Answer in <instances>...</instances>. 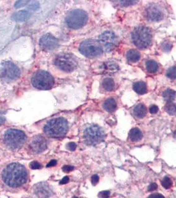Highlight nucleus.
Instances as JSON below:
<instances>
[{"label": "nucleus", "instance_id": "1", "mask_svg": "<svg viewBox=\"0 0 176 198\" xmlns=\"http://www.w3.org/2000/svg\"><path fill=\"white\" fill-rule=\"evenodd\" d=\"M3 180L9 187H17L25 184L27 180L26 168L19 163L13 162L5 168L2 174Z\"/></svg>", "mask_w": 176, "mask_h": 198}, {"label": "nucleus", "instance_id": "2", "mask_svg": "<svg viewBox=\"0 0 176 198\" xmlns=\"http://www.w3.org/2000/svg\"><path fill=\"white\" fill-rule=\"evenodd\" d=\"M68 130V122L62 118L52 119L48 121L44 127V131L46 135L52 138H59L64 136Z\"/></svg>", "mask_w": 176, "mask_h": 198}, {"label": "nucleus", "instance_id": "3", "mask_svg": "<svg viewBox=\"0 0 176 198\" xmlns=\"http://www.w3.org/2000/svg\"><path fill=\"white\" fill-rule=\"evenodd\" d=\"M131 38L136 47L141 49L147 48L152 44V34L149 28L140 26L134 29L131 34Z\"/></svg>", "mask_w": 176, "mask_h": 198}, {"label": "nucleus", "instance_id": "4", "mask_svg": "<svg viewBox=\"0 0 176 198\" xmlns=\"http://www.w3.org/2000/svg\"><path fill=\"white\" fill-rule=\"evenodd\" d=\"M3 140L6 145L9 148L11 149H16L25 144L27 137L23 131L11 129L5 133Z\"/></svg>", "mask_w": 176, "mask_h": 198}, {"label": "nucleus", "instance_id": "5", "mask_svg": "<svg viewBox=\"0 0 176 198\" xmlns=\"http://www.w3.org/2000/svg\"><path fill=\"white\" fill-rule=\"evenodd\" d=\"M105 139V132L96 124H92L86 128L84 131V140L87 145H94L102 142Z\"/></svg>", "mask_w": 176, "mask_h": 198}, {"label": "nucleus", "instance_id": "6", "mask_svg": "<svg viewBox=\"0 0 176 198\" xmlns=\"http://www.w3.org/2000/svg\"><path fill=\"white\" fill-rule=\"evenodd\" d=\"M87 15L82 9L72 10L67 15L66 23L72 29H78L84 27L87 21Z\"/></svg>", "mask_w": 176, "mask_h": 198}, {"label": "nucleus", "instance_id": "7", "mask_svg": "<svg viewBox=\"0 0 176 198\" xmlns=\"http://www.w3.org/2000/svg\"><path fill=\"white\" fill-rule=\"evenodd\" d=\"M54 79L51 74L45 71H38L32 77L33 86L40 90H48L54 85Z\"/></svg>", "mask_w": 176, "mask_h": 198}, {"label": "nucleus", "instance_id": "8", "mask_svg": "<svg viewBox=\"0 0 176 198\" xmlns=\"http://www.w3.org/2000/svg\"><path fill=\"white\" fill-rule=\"evenodd\" d=\"M55 66L66 72H71L77 67V61L75 56L70 54H60L55 59Z\"/></svg>", "mask_w": 176, "mask_h": 198}, {"label": "nucleus", "instance_id": "9", "mask_svg": "<svg viewBox=\"0 0 176 198\" xmlns=\"http://www.w3.org/2000/svg\"><path fill=\"white\" fill-rule=\"evenodd\" d=\"M80 52L87 58H94L102 54L103 49L98 41L88 39L82 42L80 46Z\"/></svg>", "mask_w": 176, "mask_h": 198}, {"label": "nucleus", "instance_id": "10", "mask_svg": "<svg viewBox=\"0 0 176 198\" xmlns=\"http://www.w3.org/2000/svg\"><path fill=\"white\" fill-rule=\"evenodd\" d=\"M21 71L15 64L11 61H4L0 67V75L4 80H15L20 76Z\"/></svg>", "mask_w": 176, "mask_h": 198}, {"label": "nucleus", "instance_id": "11", "mask_svg": "<svg viewBox=\"0 0 176 198\" xmlns=\"http://www.w3.org/2000/svg\"><path fill=\"white\" fill-rule=\"evenodd\" d=\"M98 41L103 50L109 52L116 46L117 37L114 32L110 31H107L100 34Z\"/></svg>", "mask_w": 176, "mask_h": 198}, {"label": "nucleus", "instance_id": "12", "mask_svg": "<svg viewBox=\"0 0 176 198\" xmlns=\"http://www.w3.org/2000/svg\"><path fill=\"white\" fill-rule=\"evenodd\" d=\"M145 15L150 21H159L164 17V11L159 4L151 3L146 9Z\"/></svg>", "mask_w": 176, "mask_h": 198}, {"label": "nucleus", "instance_id": "13", "mask_svg": "<svg viewBox=\"0 0 176 198\" xmlns=\"http://www.w3.org/2000/svg\"><path fill=\"white\" fill-rule=\"evenodd\" d=\"M39 45L44 50H53L58 46V41L52 34H46L41 38Z\"/></svg>", "mask_w": 176, "mask_h": 198}, {"label": "nucleus", "instance_id": "14", "mask_svg": "<svg viewBox=\"0 0 176 198\" xmlns=\"http://www.w3.org/2000/svg\"><path fill=\"white\" fill-rule=\"evenodd\" d=\"M48 143L43 136L38 135L33 139L31 142L30 148L34 153H40L46 149Z\"/></svg>", "mask_w": 176, "mask_h": 198}, {"label": "nucleus", "instance_id": "15", "mask_svg": "<svg viewBox=\"0 0 176 198\" xmlns=\"http://www.w3.org/2000/svg\"><path fill=\"white\" fill-rule=\"evenodd\" d=\"M34 192L38 198H48L52 195V190L46 182L38 183L34 187Z\"/></svg>", "mask_w": 176, "mask_h": 198}, {"label": "nucleus", "instance_id": "16", "mask_svg": "<svg viewBox=\"0 0 176 198\" xmlns=\"http://www.w3.org/2000/svg\"><path fill=\"white\" fill-rule=\"evenodd\" d=\"M31 17V14L27 11L22 10L13 15L12 19L17 22H24L28 20Z\"/></svg>", "mask_w": 176, "mask_h": 198}, {"label": "nucleus", "instance_id": "17", "mask_svg": "<svg viewBox=\"0 0 176 198\" xmlns=\"http://www.w3.org/2000/svg\"><path fill=\"white\" fill-rule=\"evenodd\" d=\"M103 108L105 110L109 112H114L117 108V102L113 98H109L104 102Z\"/></svg>", "mask_w": 176, "mask_h": 198}, {"label": "nucleus", "instance_id": "18", "mask_svg": "<svg viewBox=\"0 0 176 198\" xmlns=\"http://www.w3.org/2000/svg\"><path fill=\"white\" fill-rule=\"evenodd\" d=\"M134 114L138 118H143L146 114V108L143 104H139L134 108Z\"/></svg>", "mask_w": 176, "mask_h": 198}, {"label": "nucleus", "instance_id": "19", "mask_svg": "<svg viewBox=\"0 0 176 198\" xmlns=\"http://www.w3.org/2000/svg\"><path fill=\"white\" fill-rule=\"evenodd\" d=\"M143 135L139 128H133L129 132V137L132 141H138L143 138Z\"/></svg>", "mask_w": 176, "mask_h": 198}, {"label": "nucleus", "instance_id": "20", "mask_svg": "<svg viewBox=\"0 0 176 198\" xmlns=\"http://www.w3.org/2000/svg\"><path fill=\"white\" fill-rule=\"evenodd\" d=\"M134 91L140 95H143L147 92V87L144 82L138 81L136 82L133 85Z\"/></svg>", "mask_w": 176, "mask_h": 198}, {"label": "nucleus", "instance_id": "21", "mask_svg": "<svg viewBox=\"0 0 176 198\" xmlns=\"http://www.w3.org/2000/svg\"><path fill=\"white\" fill-rule=\"evenodd\" d=\"M126 58L130 62H136L139 60L140 54L136 50H130L126 54Z\"/></svg>", "mask_w": 176, "mask_h": 198}, {"label": "nucleus", "instance_id": "22", "mask_svg": "<svg viewBox=\"0 0 176 198\" xmlns=\"http://www.w3.org/2000/svg\"><path fill=\"white\" fill-rule=\"evenodd\" d=\"M102 86L105 91H112L115 88V82L113 79L109 77L104 79L102 83Z\"/></svg>", "mask_w": 176, "mask_h": 198}, {"label": "nucleus", "instance_id": "23", "mask_svg": "<svg viewBox=\"0 0 176 198\" xmlns=\"http://www.w3.org/2000/svg\"><path fill=\"white\" fill-rule=\"evenodd\" d=\"M105 71L109 73L116 72L119 69V66L113 62H107L103 65Z\"/></svg>", "mask_w": 176, "mask_h": 198}, {"label": "nucleus", "instance_id": "24", "mask_svg": "<svg viewBox=\"0 0 176 198\" xmlns=\"http://www.w3.org/2000/svg\"><path fill=\"white\" fill-rule=\"evenodd\" d=\"M176 96V93L174 91L172 90V89L168 88L163 93V97L165 101L168 102H172L174 101Z\"/></svg>", "mask_w": 176, "mask_h": 198}, {"label": "nucleus", "instance_id": "25", "mask_svg": "<svg viewBox=\"0 0 176 198\" xmlns=\"http://www.w3.org/2000/svg\"><path fill=\"white\" fill-rule=\"evenodd\" d=\"M146 67L150 73H155L158 69V65L154 60H148L146 63Z\"/></svg>", "mask_w": 176, "mask_h": 198}, {"label": "nucleus", "instance_id": "26", "mask_svg": "<svg viewBox=\"0 0 176 198\" xmlns=\"http://www.w3.org/2000/svg\"><path fill=\"white\" fill-rule=\"evenodd\" d=\"M165 110L169 115H176V104L172 102H168L165 106Z\"/></svg>", "mask_w": 176, "mask_h": 198}, {"label": "nucleus", "instance_id": "27", "mask_svg": "<svg viewBox=\"0 0 176 198\" xmlns=\"http://www.w3.org/2000/svg\"><path fill=\"white\" fill-rule=\"evenodd\" d=\"M166 76L172 79H176V67L173 66L169 67L166 72Z\"/></svg>", "mask_w": 176, "mask_h": 198}, {"label": "nucleus", "instance_id": "28", "mask_svg": "<svg viewBox=\"0 0 176 198\" xmlns=\"http://www.w3.org/2000/svg\"><path fill=\"white\" fill-rule=\"evenodd\" d=\"M162 186L165 189H169L172 186V182L169 177L165 176L162 180Z\"/></svg>", "mask_w": 176, "mask_h": 198}, {"label": "nucleus", "instance_id": "29", "mask_svg": "<svg viewBox=\"0 0 176 198\" xmlns=\"http://www.w3.org/2000/svg\"><path fill=\"white\" fill-rule=\"evenodd\" d=\"M29 166H30L31 168L32 169H40V168L42 167L41 165L37 161H33L31 162L30 164H29Z\"/></svg>", "mask_w": 176, "mask_h": 198}, {"label": "nucleus", "instance_id": "30", "mask_svg": "<svg viewBox=\"0 0 176 198\" xmlns=\"http://www.w3.org/2000/svg\"><path fill=\"white\" fill-rule=\"evenodd\" d=\"M98 196L100 198H109L110 196V192L107 190L102 191L99 192Z\"/></svg>", "mask_w": 176, "mask_h": 198}, {"label": "nucleus", "instance_id": "31", "mask_svg": "<svg viewBox=\"0 0 176 198\" xmlns=\"http://www.w3.org/2000/svg\"><path fill=\"white\" fill-rule=\"evenodd\" d=\"M29 2V1H18L15 4V7L16 8H19L25 6L27 3Z\"/></svg>", "mask_w": 176, "mask_h": 198}, {"label": "nucleus", "instance_id": "32", "mask_svg": "<svg viewBox=\"0 0 176 198\" xmlns=\"http://www.w3.org/2000/svg\"><path fill=\"white\" fill-rule=\"evenodd\" d=\"M99 178L97 174H94V175L92 176L91 181V184L93 185H94V186L97 185V183L99 182Z\"/></svg>", "mask_w": 176, "mask_h": 198}, {"label": "nucleus", "instance_id": "33", "mask_svg": "<svg viewBox=\"0 0 176 198\" xmlns=\"http://www.w3.org/2000/svg\"><path fill=\"white\" fill-rule=\"evenodd\" d=\"M76 147H77V145H76V143L74 142H70L67 145V148L68 150H70L71 151H75Z\"/></svg>", "mask_w": 176, "mask_h": 198}, {"label": "nucleus", "instance_id": "34", "mask_svg": "<svg viewBox=\"0 0 176 198\" xmlns=\"http://www.w3.org/2000/svg\"><path fill=\"white\" fill-rule=\"evenodd\" d=\"M74 166L70 165H65L62 167V170L64 172H70L74 170Z\"/></svg>", "mask_w": 176, "mask_h": 198}, {"label": "nucleus", "instance_id": "35", "mask_svg": "<svg viewBox=\"0 0 176 198\" xmlns=\"http://www.w3.org/2000/svg\"><path fill=\"white\" fill-rule=\"evenodd\" d=\"M172 44H170V43H169V42H165V43H164V44H163L162 48H163V50H164V51L168 52V51L170 50L171 48H172Z\"/></svg>", "mask_w": 176, "mask_h": 198}, {"label": "nucleus", "instance_id": "36", "mask_svg": "<svg viewBox=\"0 0 176 198\" xmlns=\"http://www.w3.org/2000/svg\"><path fill=\"white\" fill-rule=\"evenodd\" d=\"M39 7H40V6H39V3L38 2H34V3H31L29 8L31 10H36V9H38Z\"/></svg>", "mask_w": 176, "mask_h": 198}, {"label": "nucleus", "instance_id": "37", "mask_svg": "<svg viewBox=\"0 0 176 198\" xmlns=\"http://www.w3.org/2000/svg\"><path fill=\"white\" fill-rule=\"evenodd\" d=\"M158 112V107L156 105H152L150 107V112L152 114H156Z\"/></svg>", "mask_w": 176, "mask_h": 198}, {"label": "nucleus", "instance_id": "38", "mask_svg": "<svg viewBox=\"0 0 176 198\" xmlns=\"http://www.w3.org/2000/svg\"><path fill=\"white\" fill-rule=\"evenodd\" d=\"M158 188V185L156 183H152V184L148 186V190L149 192H153L154 190H156Z\"/></svg>", "mask_w": 176, "mask_h": 198}, {"label": "nucleus", "instance_id": "39", "mask_svg": "<svg viewBox=\"0 0 176 198\" xmlns=\"http://www.w3.org/2000/svg\"><path fill=\"white\" fill-rule=\"evenodd\" d=\"M121 2V3L122 4V6H130V5L134 4L136 2H134V1H124V2Z\"/></svg>", "mask_w": 176, "mask_h": 198}, {"label": "nucleus", "instance_id": "40", "mask_svg": "<svg viewBox=\"0 0 176 198\" xmlns=\"http://www.w3.org/2000/svg\"><path fill=\"white\" fill-rule=\"evenodd\" d=\"M148 198H165V197L163 195L160 194H154L149 196Z\"/></svg>", "mask_w": 176, "mask_h": 198}, {"label": "nucleus", "instance_id": "41", "mask_svg": "<svg viewBox=\"0 0 176 198\" xmlns=\"http://www.w3.org/2000/svg\"><path fill=\"white\" fill-rule=\"evenodd\" d=\"M68 182H69V177L65 176L62 178V180L60 182V184H66Z\"/></svg>", "mask_w": 176, "mask_h": 198}, {"label": "nucleus", "instance_id": "42", "mask_svg": "<svg viewBox=\"0 0 176 198\" xmlns=\"http://www.w3.org/2000/svg\"><path fill=\"white\" fill-rule=\"evenodd\" d=\"M57 164V161L56 160H52L46 165V167H51V166H55Z\"/></svg>", "mask_w": 176, "mask_h": 198}, {"label": "nucleus", "instance_id": "43", "mask_svg": "<svg viewBox=\"0 0 176 198\" xmlns=\"http://www.w3.org/2000/svg\"><path fill=\"white\" fill-rule=\"evenodd\" d=\"M5 122V118L2 116V114H0V126L2 125Z\"/></svg>", "mask_w": 176, "mask_h": 198}, {"label": "nucleus", "instance_id": "44", "mask_svg": "<svg viewBox=\"0 0 176 198\" xmlns=\"http://www.w3.org/2000/svg\"><path fill=\"white\" fill-rule=\"evenodd\" d=\"M174 137L175 139H176V131H175L174 133Z\"/></svg>", "mask_w": 176, "mask_h": 198}, {"label": "nucleus", "instance_id": "45", "mask_svg": "<svg viewBox=\"0 0 176 198\" xmlns=\"http://www.w3.org/2000/svg\"><path fill=\"white\" fill-rule=\"evenodd\" d=\"M72 198H77V197H73Z\"/></svg>", "mask_w": 176, "mask_h": 198}]
</instances>
